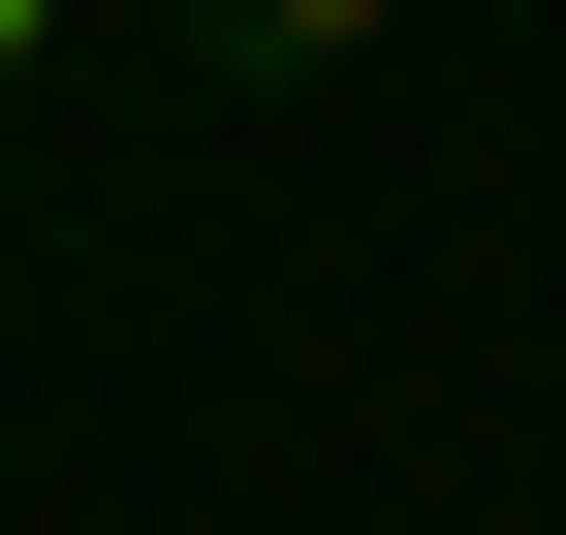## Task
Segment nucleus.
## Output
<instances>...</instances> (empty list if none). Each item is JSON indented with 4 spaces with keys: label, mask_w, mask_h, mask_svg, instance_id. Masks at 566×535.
<instances>
[{
    "label": "nucleus",
    "mask_w": 566,
    "mask_h": 535,
    "mask_svg": "<svg viewBox=\"0 0 566 535\" xmlns=\"http://www.w3.org/2000/svg\"><path fill=\"white\" fill-rule=\"evenodd\" d=\"M189 32H221V63H378L409 0H189Z\"/></svg>",
    "instance_id": "nucleus-1"
},
{
    "label": "nucleus",
    "mask_w": 566,
    "mask_h": 535,
    "mask_svg": "<svg viewBox=\"0 0 566 535\" xmlns=\"http://www.w3.org/2000/svg\"><path fill=\"white\" fill-rule=\"evenodd\" d=\"M63 32H95V0H0V95H32V63H63Z\"/></svg>",
    "instance_id": "nucleus-2"
}]
</instances>
